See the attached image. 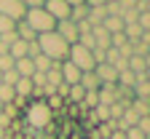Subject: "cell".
I'll list each match as a JSON object with an SVG mask.
<instances>
[{
	"label": "cell",
	"instance_id": "10",
	"mask_svg": "<svg viewBox=\"0 0 150 139\" xmlns=\"http://www.w3.org/2000/svg\"><path fill=\"white\" fill-rule=\"evenodd\" d=\"M13 91H16V96H22V99H32L35 86H32V80H30V78H19V80L13 83Z\"/></svg>",
	"mask_w": 150,
	"mask_h": 139
},
{
	"label": "cell",
	"instance_id": "18",
	"mask_svg": "<svg viewBox=\"0 0 150 139\" xmlns=\"http://www.w3.org/2000/svg\"><path fill=\"white\" fill-rule=\"evenodd\" d=\"M97 104H99V96H97V91H86V94H83V99H81V107L94 110Z\"/></svg>",
	"mask_w": 150,
	"mask_h": 139
},
{
	"label": "cell",
	"instance_id": "22",
	"mask_svg": "<svg viewBox=\"0 0 150 139\" xmlns=\"http://www.w3.org/2000/svg\"><path fill=\"white\" fill-rule=\"evenodd\" d=\"M8 70H13V59L8 54H0V72H8Z\"/></svg>",
	"mask_w": 150,
	"mask_h": 139
},
{
	"label": "cell",
	"instance_id": "8",
	"mask_svg": "<svg viewBox=\"0 0 150 139\" xmlns=\"http://www.w3.org/2000/svg\"><path fill=\"white\" fill-rule=\"evenodd\" d=\"M59 70H62V83H64V86H75V83L81 80V70L75 67L72 62H67V59H64V62H59Z\"/></svg>",
	"mask_w": 150,
	"mask_h": 139
},
{
	"label": "cell",
	"instance_id": "21",
	"mask_svg": "<svg viewBox=\"0 0 150 139\" xmlns=\"http://www.w3.org/2000/svg\"><path fill=\"white\" fill-rule=\"evenodd\" d=\"M123 134H126V139H147V134H145V131H139L137 126H129V128H123Z\"/></svg>",
	"mask_w": 150,
	"mask_h": 139
},
{
	"label": "cell",
	"instance_id": "11",
	"mask_svg": "<svg viewBox=\"0 0 150 139\" xmlns=\"http://www.w3.org/2000/svg\"><path fill=\"white\" fill-rule=\"evenodd\" d=\"M13 70L19 72V78H32L35 64H32V59H30V56H24V59H16V62H13Z\"/></svg>",
	"mask_w": 150,
	"mask_h": 139
},
{
	"label": "cell",
	"instance_id": "17",
	"mask_svg": "<svg viewBox=\"0 0 150 139\" xmlns=\"http://www.w3.org/2000/svg\"><path fill=\"white\" fill-rule=\"evenodd\" d=\"M32 64H35V72H46V70H51V59L48 56H43V54H38L35 59H32Z\"/></svg>",
	"mask_w": 150,
	"mask_h": 139
},
{
	"label": "cell",
	"instance_id": "3",
	"mask_svg": "<svg viewBox=\"0 0 150 139\" xmlns=\"http://www.w3.org/2000/svg\"><path fill=\"white\" fill-rule=\"evenodd\" d=\"M67 62H72L81 72H91L94 64H97V62H94L91 48H86V46H81V43H72V46H70V51H67Z\"/></svg>",
	"mask_w": 150,
	"mask_h": 139
},
{
	"label": "cell",
	"instance_id": "19",
	"mask_svg": "<svg viewBox=\"0 0 150 139\" xmlns=\"http://www.w3.org/2000/svg\"><path fill=\"white\" fill-rule=\"evenodd\" d=\"M83 94H86V91H83V86H81V83H75V86H70V88H67V99H70V102H78V104H81Z\"/></svg>",
	"mask_w": 150,
	"mask_h": 139
},
{
	"label": "cell",
	"instance_id": "9",
	"mask_svg": "<svg viewBox=\"0 0 150 139\" xmlns=\"http://www.w3.org/2000/svg\"><path fill=\"white\" fill-rule=\"evenodd\" d=\"M16 37H19V40H27V43H35L38 40V32L24 22V19H19V22H16Z\"/></svg>",
	"mask_w": 150,
	"mask_h": 139
},
{
	"label": "cell",
	"instance_id": "27",
	"mask_svg": "<svg viewBox=\"0 0 150 139\" xmlns=\"http://www.w3.org/2000/svg\"><path fill=\"white\" fill-rule=\"evenodd\" d=\"M6 136H8V134H6V128H0V139H6Z\"/></svg>",
	"mask_w": 150,
	"mask_h": 139
},
{
	"label": "cell",
	"instance_id": "13",
	"mask_svg": "<svg viewBox=\"0 0 150 139\" xmlns=\"http://www.w3.org/2000/svg\"><path fill=\"white\" fill-rule=\"evenodd\" d=\"M102 27H105V30L112 35V32H123V27H126V24H123V19H121L118 13H112V16H105Z\"/></svg>",
	"mask_w": 150,
	"mask_h": 139
},
{
	"label": "cell",
	"instance_id": "15",
	"mask_svg": "<svg viewBox=\"0 0 150 139\" xmlns=\"http://www.w3.org/2000/svg\"><path fill=\"white\" fill-rule=\"evenodd\" d=\"M13 99H16L13 86H8V83H0V104H13Z\"/></svg>",
	"mask_w": 150,
	"mask_h": 139
},
{
	"label": "cell",
	"instance_id": "24",
	"mask_svg": "<svg viewBox=\"0 0 150 139\" xmlns=\"http://www.w3.org/2000/svg\"><path fill=\"white\" fill-rule=\"evenodd\" d=\"M22 6H24V8H40L43 0H22Z\"/></svg>",
	"mask_w": 150,
	"mask_h": 139
},
{
	"label": "cell",
	"instance_id": "28",
	"mask_svg": "<svg viewBox=\"0 0 150 139\" xmlns=\"http://www.w3.org/2000/svg\"><path fill=\"white\" fill-rule=\"evenodd\" d=\"M0 83H3V72H0Z\"/></svg>",
	"mask_w": 150,
	"mask_h": 139
},
{
	"label": "cell",
	"instance_id": "25",
	"mask_svg": "<svg viewBox=\"0 0 150 139\" xmlns=\"http://www.w3.org/2000/svg\"><path fill=\"white\" fill-rule=\"evenodd\" d=\"M107 139H126V134H123V128H112Z\"/></svg>",
	"mask_w": 150,
	"mask_h": 139
},
{
	"label": "cell",
	"instance_id": "1",
	"mask_svg": "<svg viewBox=\"0 0 150 139\" xmlns=\"http://www.w3.org/2000/svg\"><path fill=\"white\" fill-rule=\"evenodd\" d=\"M38 48H40L43 56H48L51 62H64L67 59V51H70V43L62 40L59 35H56L54 30L51 32H43V35H38Z\"/></svg>",
	"mask_w": 150,
	"mask_h": 139
},
{
	"label": "cell",
	"instance_id": "12",
	"mask_svg": "<svg viewBox=\"0 0 150 139\" xmlns=\"http://www.w3.org/2000/svg\"><path fill=\"white\" fill-rule=\"evenodd\" d=\"M27 48H30V43H27V40H19V37H16V40L8 46V56L13 59V62H16V59H24V56H27Z\"/></svg>",
	"mask_w": 150,
	"mask_h": 139
},
{
	"label": "cell",
	"instance_id": "23",
	"mask_svg": "<svg viewBox=\"0 0 150 139\" xmlns=\"http://www.w3.org/2000/svg\"><path fill=\"white\" fill-rule=\"evenodd\" d=\"M19 80V72L16 70H8V72H3V83H8V86H13Z\"/></svg>",
	"mask_w": 150,
	"mask_h": 139
},
{
	"label": "cell",
	"instance_id": "7",
	"mask_svg": "<svg viewBox=\"0 0 150 139\" xmlns=\"http://www.w3.org/2000/svg\"><path fill=\"white\" fill-rule=\"evenodd\" d=\"M94 75L99 78V83H115L118 80V70L107 64V62H99V64H94Z\"/></svg>",
	"mask_w": 150,
	"mask_h": 139
},
{
	"label": "cell",
	"instance_id": "4",
	"mask_svg": "<svg viewBox=\"0 0 150 139\" xmlns=\"http://www.w3.org/2000/svg\"><path fill=\"white\" fill-rule=\"evenodd\" d=\"M54 32L59 35L62 40H67L70 46H72V43H78V24H75V22H70V19H62V22H56Z\"/></svg>",
	"mask_w": 150,
	"mask_h": 139
},
{
	"label": "cell",
	"instance_id": "20",
	"mask_svg": "<svg viewBox=\"0 0 150 139\" xmlns=\"http://www.w3.org/2000/svg\"><path fill=\"white\" fill-rule=\"evenodd\" d=\"M13 30H16V22H13L11 16H3V13H0V35L13 32Z\"/></svg>",
	"mask_w": 150,
	"mask_h": 139
},
{
	"label": "cell",
	"instance_id": "6",
	"mask_svg": "<svg viewBox=\"0 0 150 139\" xmlns=\"http://www.w3.org/2000/svg\"><path fill=\"white\" fill-rule=\"evenodd\" d=\"M24 6L22 0H0V13L3 16H11L13 22H19V19H24Z\"/></svg>",
	"mask_w": 150,
	"mask_h": 139
},
{
	"label": "cell",
	"instance_id": "5",
	"mask_svg": "<svg viewBox=\"0 0 150 139\" xmlns=\"http://www.w3.org/2000/svg\"><path fill=\"white\" fill-rule=\"evenodd\" d=\"M46 13L54 16V22H62V19H70V6L64 0H43Z\"/></svg>",
	"mask_w": 150,
	"mask_h": 139
},
{
	"label": "cell",
	"instance_id": "14",
	"mask_svg": "<svg viewBox=\"0 0 150 139\" xmlns=\"http://www.w3.org/2000/svg\"><path fill=\"white\" fill-rule=\"evenodd\" d=\"M81 86H83V91H97L102 83H99V78L94 75V70L91 72H81V80H78Z\"/></svg>",
	"mask_w": 150,
	"mask_h": 139
},
{
	"label": "cell",
	"instance_id": "26",
	"mask_svg": "<svg viewBox=\"0 0 150 139\" xmlns=\"http://www.w3.org/2000/svg\"><path fill=\"white\" fill-rule=\"evenodd\" d=\"M64 3H67L70 8H75V6H83V3H86V0H64Z\"/></svg>",
	"mask_w": 150,
	"mask_h": 139
},
{
	"label": "cell",
	"instance_id": "2",
	"mask_svg": "<svg viewBox=\"0 0 150 139\" xmlns=\"http://www.w3.org/2000/svg\"><path fill=\"white\" fill-rule=\"evenodd\" d=\"M24 22H27L38 35L51 32V30L56 27L54 16H51V13H46V8H43V6H40V8H27V11H24Z\"/></svg>",
	"mask_w": 150,
	"mask_h": 139
},
{
	"label": "cell",
	"instance_id": "16",
	"mask_svg": "<svg viewBox=\"0 0 150 139\" xmlns=\"http://www.w3.org/2000/svg\"><path fill=\"white\" fill-rule=\"evenodd\" d=\"M83 19H88V3H83V6H75V8H70V22H83Z\"/></svg>",
	"mask_w": 150,
	"mask_h": 139
}]
</instances>
